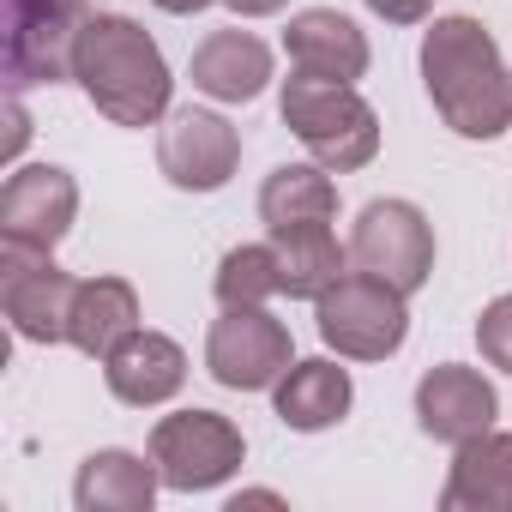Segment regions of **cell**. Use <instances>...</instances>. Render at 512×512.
<instances>
[{"label": "cell", "mask_w": 512, "mask_h": 512, "mask_svg": "<svg viewBox=\"0 0 512 512\" xmlns=\"http://www.w3.org/2000/svg\"><path fill=\"white\" fill-rule=\"evenodd\" d=\"M79 217V181L55 163L13 169L0 187V253H25V260H55L61 235Z\"/></svg>", "instance_id": "obj_7"}, {"label": "cell", "mask_w": 512, "mask_h": 512, "mask_svg": "<svg viewBox=\"0 0 512 512\" xmlns=\"http://www.w3.org/2000/svg\"><path fill=\"white\" fill-rule=\"evenodd\" d=\"M290 326L272 320L266 308H223L205 332V368L229 392H266L290 374Z\"/></svg>", "instance_id": "obj_9"}, {"label": "cell", "mask_w": 512, "mask_h": 512, "mask_svg": "<svg viewBox=\"0 0 512 512\" xmlns=\"http://www.w3.org/2000/svg\"><path fill=\"white\" fill-rule=\"evenodd\" d=\"M151 7H163V13H175V19H187V13H205L211 0H151Z\"/></svg>", "instance_id": "obj_27"}, {"label": "cell", "mask_w": 512, "mask_h": 512, "mask_svg": "<svg viewBox=\"0 0 512 512\" xmlns=\"http://www.w3.org/2000/svg\"><path fill=\"white\" fill-rule=\"evenodd\" d=\"M272 253L284 272V296L314 302L326 284L344 278V247H338L332 223H284V229H272Z\"/></svg>", "instance_id": "obj_20"}, {"label": "cell", "mask_w": 512, "mask_h": 512, "mask_svg": "<svg viewBox=\"0 0 512 512\" xmlns=\"http://www.w3.org/2000/svg\"><path fill=\"white\" fill-rule=\"evenodd\" d=\"M494 416H500L494 386H488L476 368H464V362H440V368H428V374L416 380V422H422L428 440H440V446H452V452H458L464 440L488 434Z\"/></svg>", "instance_id": "obj_12"}, {"label": "cell", "mask_w": 512, "mask_h": 512, "mask_svg": "<svg viewBox=\"0 0 512 512\" xmlns=\"http://www.w3.org/2000/svg\"><path fill=\"white\" fill-rule=\"evenodd\" d=\"M476 344H482V362L512 374V296H494L476 320Z\"/></svg>", "instance_id": "obj_23"}, {"label": "cell", "mask_w": 512, "mask_h": 512, "mask_svg": "<svg viewBox=\"0 0 512 512\" xmlns=\"http://www.w3.org/2000/svg\"><path fill=\"white\" fill-rule=\"evenodd\" d=\"M368 13H380L386 25H422L434 13V0H368Z\"/></svg>", "instance_id": "obj_24"}, {"label": "cell", "mask_w": 512, "mask_h": 512, "mask_svg": "<svg viewBox=\"0 0 512 512\" xmlns=\"http://www.w3.org/2000/svg\"><path fill=\"white\" fill-rule=\"evenodd\" d=\"M422 85L458 139H500L512 127V73L482 19H434L422 37Z\"/></svg>", "instance_id": "obj_1"}, {"label": "cell", "mask_w": 512, "mask_h": 512, "mask_svg": "<svg viewBox=\"0 0 512 512\" xmlns=\"http://www.w3.org/2000/svg\"><path fill=\"white\" fill-rule=\"evenodd\" d=\"M157 488H163V476L151 458L109 446V452H91L79 464L73 500H79V512H151Z\"/></svg>", "instance_id": "obj_18"}, {"label": "cell", "mask_w": 512, "mask_h": 512, "mask_svg": "<svg viewBox=\"0 0 512 512\" xmlns=\"http://www.w3.org/2000/svg\"><path fill=\"white\" fill-rule=\"evenodd\" d=\"M127 332H139V290L127 278H79L67 344L79 356H109Z\"/></svg>", "instance_id": "obj_19"}, {"label": "cell", "mask_w": 512, "mask_h": 512, "mask_svg": "<svg viewBox=\"0 0 512 512\" xmlns=\"http://www.w3.org/2000/svg\"><path fill=\"white\" fill-rule=\"evenodd\" d=\"M314 320H320V338L350 362H386L410 338L404 290H392L374 272H344L338 284H326L314 296Z\"/></svg>", "instance_id": "obj_4"}, {"label": "cell", "mask_w": 512, "mask_h": 512, "mask_svg": "<svg viewBox=\"0 0 512 512\" xmlns=\"http://www.w3.org/2000/svg\"><path fill=\"white\" fill-rule=\"evenodd\" d=\"M103 380L121 404L133 410H151V404H169L181 386H187V350L163 332H127L109 356H103Z\"/></svg>", "instance_id": "obj_13"}, {"label": "cell", "mask_w": 512, "mask_h": 512, "mask_svg": "<svg viewBox=\"0 0 512 512\" xmlns=\"http://www.w3.org/2000/svg\"><path fill=\"white\" fill-rule=\"evenodd\" d=\"M73 296H79V278L61 272L55 260L0 253V308H7V320L25 344H67Z\"/></svg>", "instance_id": "obj_11"}, {"label": "cell", "mask_w": 512, "mask_h": 512, "mask_svg": "<svg viewBox=\"0 0 512 512\" xmlns=\"http://www.w3.org/2000/svg\"><path fill=\"white\" fill-rule=\"evenodd\" d=\"M284 127L308 145V157L332 175H350V169H368L374 151H380V115L374 103L356 91V85H338V79H314V73H296L284 79Z\"/></svg>", "instance_id": "obj_3"}, {"label": "cell", "mask_w": 512, "mask_h": 512, "mask_svg": "<svg viewBox=\"0 0 512 512\" xmlns=\"http://www.w3.org/2000/svg\"><path fill=\"white\" fill-rule=\"evenodd\" d=\"M25 139H31V121H25V103H19V91H7V163L25 151Z\"/></svg>", "instance_id": "obj_25"}, {"label": "cell", "mask_w": 512, "mask_h": 512, "mask_svg": "<svg viewBox=\"0 0 512 512\" xmlns=\"http://www.w3.org/2000/svg\"><path fill=\"white\" fill-rule=\"evenodd\" d=\"M350 266L386 278L392 290L416 296L434 278V229L410 199H374L362 205L356 229H350Z\"/></svg>", "instance_id": "obj_8"}, {"label": "cell", "mask_w": 512, "mask_h": 512, "mask_svg": "<svg viewBox=\"0 0 512 512\" xmlns=\"http://www.w3.org/2000/svg\"><path fill=\"white\" fill-rule=\"evenodd\" d=\"M272 404H278L284 428L320 434V428H332V422L350 416L356 386H350V368H338L332 356H314V362H290V374L272 386Z\"/></svg>", "instance_id": "obj_16"}, {"label": "cell", "mask_w": 512, "mask_h": 512, "mask_svg": "<svg viewBox=\"0 0 512 512\" xmlns=\"http://www.w3.org/2000/svg\"><path fill=\"white\" fill-rule=\"evenodd\" d=\"M223 7H229L235 19H272V13L290 7V0H223Z\"/></svg>", "instance_id": "obj_26"}, {"label": "cell", "mask_w": 512, "mask_h": 512, "mask_svg": "<svg viewBox=\"0 0 512 512\" xmlns=\"http://www.w3.org/2000/svg\"><path fill=\"white\" fill-rule=\"evenodd\" d=\"M260 217L266 229L284 223H332L338 217V181L320 163H278L260 187Z\"/></svg>", "instance_id": "obj_21"}, {"label": "cell", "mask_w": 512, "mask_h": 512, "mask_svg": "<svg viewBox=\"0 0 512 512\" xmlns=\"http://www.w3.org/2000/svg\"><path fill=\"white\" fill-rule=\"evenodd\" d=\"M440 506L446 512H512V434L488 428L464 440L446 470Z\"/></svg>", "instance_id": "obj_15"}, {"label": "cell", "mask_w": 512, "mask_h": 512, "mask_svg": "<svg viewBox=\"0 0 512 512\" xmlns=\"http://www.w3.org/2000/svg\"><path fill=\"white\" fill-rule=\"evenodd\" d=\"M241 458H247V440L217 410H175L151 428V464H157L163 488H175V494L223 488L241 470Z\"/></svg>", "instance_id": "obj_6"}, {"label": "cell", "mask_w": 512, "mask_h": 512, "mask_svg": "<svg viewBox=\"0 0 512 512\" xmlns=\"http://www.w3.org/2000/svg\"><path fill=\"white\" fill-rule=\"evenodd\" d=\"M79 91L91 97L97 115H109L115 127H151L169 115V61L157 49V37L127 19V13H97L79 37V61H73Z\"/></svg>", "instance_id": "obj_2"}, {"label": "cell", "mask_w": 512, "mask_h": 512, "mask_svg": "<svg viewBox=\"0 0 512 512\" xmlns=\"http://www.w3.org/2000/svg\"><path fill=\"white\" fill-rule=\"evenodd\" d=\"M284 49H290V67L296 73H314V79H338V85H356L368 73V37L356 19H344L338 7H308L290 19L284 31Z\"/></svg>", "instance_id": "obj_14"}, {"label": "cell", "mask_w": 512, "mask_h": 512, "mask_svg": "<svg viewBox=\"0 0 512 512\" xmlns=\"http://www.w3.org/2000/svg\"><path fill=\"white\" fill-rule=\"evenodd\" d=\"M241 163V133L211 109H175L157 133V169L181 193H217Z\"/></svg>", "instance_id": "obj_10"}, {"label": "cell", "mask_w": 512, "mask_h": 512, "mask_svg": "<svg viewBox=\"0 0 512 512\" xmlns=\"http://www.w3.org/2000/svg\"><path fill=\"white\" fill-rule=\"evenodd\" d=\"M211 290H217V302H223V308H266L272 296H284V272H278L272 241H266V247H260V241L229 247L223 260H217Z\"/></svg>", "instance_id": "obj_22"}, {"label": "cell", "mask_w": 512, "mask_h": 512, "mask_svg": "<svg viewBox=\"0 0 512 512\" xmlns=\"http://www.w3.org/2000/svg\"><path fill=\"white\" fill-rule=\"evenodd\" d=\"M193 85L217 103H253L272 85V49L253 31H211L193 49Z\"/></svg>", "instance_id": "obj_17"}, {"label": "cell", "mask_w": 512, "mask_h": 512, "mask_svg": "<svg viewBox=\"0 0 512 512\" xmlns=\"http://www.w3.org/2000/svg\"><path fill=\"white\" fill-rule=\"evenodd\" d=\"M91 0H0V31H7V91L73 79L79 37L91 25Z\"/></svg>", "instance_id": "obj_5"}]
</instances>
